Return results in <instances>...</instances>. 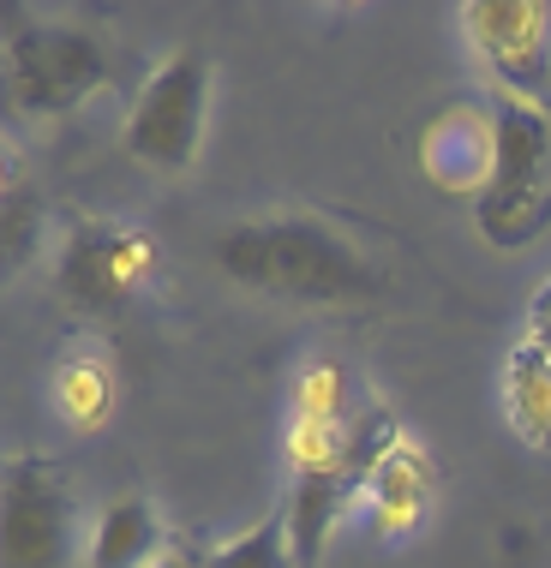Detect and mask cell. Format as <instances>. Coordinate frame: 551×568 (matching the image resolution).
<instances>
[{
  "instance_id": "cell-1",
  "label": "cell",
  "mask_w": 551,
  "mask_h": 568,
  "mask_svg": "<svg viewBox=\"0 0 551 568\" xmlns=\"http://www.w3.org/2000/svg\"><path fill=\"white\" fill-rule=\"evenodd\" d=\"M217 264L247 294L300 305H360L384 294V275L348 234L318 216H258L217 240Z\"/></svg>"
},
{
  "instance_id": "cell-2",
  "label": "cell",
  "mask_w": 551,
  "mask_h": 568,
  "mask_svg": "<svg viewBox=\"0 0 551 568\" xmlns=\"http://www.w3.org/2000/svg\"><path fill=\"white\" fill-rule=\"evenodd\" d=\"M492 174L473 197V227L498 252H528L551 227V120L533 102H492Z\"/></svg>"
},
{
  "instance_id": "cell-3",
  "label": "cell",
  "mask_w": 551,
  "mask_h": 568,
  "mask_svg": "<svg viewBox=\"0 0 551 568\" xmlns=\"http://www.w3.org/2000/svg\"><path fill=\"white\" fill-rule=\"evenodd\" d=\"M109 84V49L84 24L19 19L7 24V97L24 120H60Z\"/></svg>"
},
{
  "instance_id": "cell-4",
  "label": "cell",
  "mask_w": 551,
  "mask_h": 568,
  "mask_svg": "<svg viewBox=\"0 0 551 568\" xmlns=\"http://www.w3.org/2000/svg\"><path fill=\"white\" fill-rule=\"evenodd\" d=\"M162 252L144 227L132 222H102V216H84L72 222L67 245H60V264H54V287L72 312L84 317H120L132 312V300L150 287Z\"/></svg>"
},
{
  "instance_id": "cell-5",
  "label": "cell",
  "mask_w": 551,
  "mask_h": 568,
  "mask_svg": "<svg viewBox=\"0 0 551 568\" xmlns=\"http://www.w3.org/2000/svg\"><path fill=\"white\" fill-rule=\"evenodd\" d=\"M210 109V60L198 49H174L138 90L127 114V156L150 174H187L204 150Z\"/></svg>"
},
{
  "instance_id": "cell-6",
  "label": "cell",
  "mask_w": 551,
  "mask_h": 568,
  "mask_svg": "<svg viewBox=\"0 0 551 568\" xmlns=\"http://www.w3.org/2000/svg\"><path fill=\"white\" fill-rule=\"evenodd\" d=\"M468 49L480 54L498 97L540 102L551 97V7L545 0H468L462 7Z\"/></svg>"
},
{
  "instance_id": "cell-7",
  "label": "cell",
  "mask_w": 551,
  "mask_h": 568,
  "mask_svg": "<svg viewBox=\"0 0 551 568\" xmlns=\"http://www.w3.org/2000/svg\"><path fill=\"white\" fill-rule=\"evenodd\" d=\"M72 562V490L54 460L19 455L0 490V568H67Z\"/></svg>"
},
{
  "instance_id": "cell-8",
  "label": "cell",
  "mask_w": 551,
  "mask_h": 568,
  "mask_svg": "<svg viewBox=\"0 0 551 568\" xmlns=\"http://www.w3.org/2000/svg\"><path fill=\"white\" fill-rule=\"evenodd\" d=\"M492 150H498V132H492V114L480 109H443L420 138V168L432 174L438 192H473L480 197L485 174H492Z\"/></svg>"
},
{
  "instance_id": "cell-9",
  "label": "cell",
  "mask_w": 551,
  "mask_h": 568,
  "mask_svg": "<svg viewBox=\"0 0 551 568\" xmlns=\"http://www.w3.org/2000/svg\"><path fill=\"white\" fill-rule=\"evenodd\" d=\"M365 515H372V532H413L438 503V467L420 443H402L378 460V473L365 479Z\"/></svg>"
},
{
  "instance_id": "cell-10",
  "label": "cell",
  "mask_w": 551,
  "mask_h": 568,
  "mask_svg": "<svg viewBox=\"0 0 551 568\" xmlns=\"http://www.w3.org/2000/svg\"><path fill=\"white\" fill-rule=\"evenodd\" d=\"M348 497H360L354 473H305V479H294V497H288V515H282L294 568H318V557H324V545L335 532V515L348 509Z\"/></svg>"
},
{
  "instance_id": "cell-11",
  "label": "cell",
  "mask_w": 551,
  "mask_h": 568,
  "mask_svg": "<svg viewBox=\"0 0 551 568\" xmlns=\"http://www.w3.org/2000/svg\"><path fill=\"white\" fill-rule=\"evenodd\" d=\"M168 532L144 497H114L90 532V568H150L162 557Z\"/></svg>"
},
{
  "instance_id": "cell-12",
  "label": "cell",
  "mask_w": 551,
  "mask_h": 568,
  "mask_svg": "<svg viewBox=\"0 0 551 568\" xmlns=\"http://www.w3.org/2000/svg\"><path fill=\"white\" fill-rule=\"evenodd\" d=\"M503 413L528 449H551V353L545 347H510L503 359Z\"/></svg>"
},
{
  "instance_id": "cell-13",
  "label": "cell",
  "mask_w": 551,
  "mask_h": 568,
  "mask_svg": "<svg viewBox=\"0 0 551 568\" xmlns=\"http://www.w3.org/2000/svg\"><path fill=\"white\" fill-rule=\"evenodd\" d=\"M114 395H120V383L97 353H72V359L54 372V407H60V419L79 425V432H97V425L109 419Z\"/></svg>"
},
{
  "instance_id": "cell-14",
  "label": "cell",
  "mask_w": 551,
  "mask_h": 568,
  "mask_svg": "<svg viewBox=\"0 0 551 568\" xmlns=\"http://www.w3.org/2000/svg\"><path fill=\"white\" fill-rule=\"evenodd\" d=\"M348 449H354V425H312V419L288 425L294 479H305V473H348Z\"/></svg>"
},
{
  "instance_id": "cell-15",
  "label": "cell",
  "mask_w": 551,
  "mask_h": 568,
  "mask_svg": "<svg viewBox=\"0 0 551 568\" xmlns=\"http://www.w3.org/2000/svg\"><path fill=\"white\" fill-rule=\"evenodd\" d=\"M294 419L312 425H354L348 419V372L335 359H312L294 383Z\"/></svg>"
},
{
  "instance_id": "cell-16",
  "label": "cell",
  "mask_w": 551,
  "mask_h": 568,
  "mask_svg": "<svg viewBox=\"0 0 551 568\" xmlns=\"http://www.w3.org/2000/svg\"><path fill=\"white\" fill-rule=\"evenodd\" d=\"M210 568H294V550H288V520H258L240 539H228L222 550H210Z\"/></svg>"
},
{
  "instance_id": "cell-17",
  "label": "cell",
  "mask_w": 551,
  "mask_h": 568,
  "mask_svg": "<svg viewBox=\"0 0 551 568\" xmlns=\"http://www.w3.org/2000/svg\"><path fill=\"white\" fill-rule=\"evenodd\" d=\"M42 245V204L30 192H7V270L19 275L24 257H37Z\"/></svg>"
},
{
  "instance_id": "cell-18",
  "label": "cell",
  "mask_w": 551,
  "mask_h": 568,
  "mask_svg": "<svg viewBox=\"0 0 551 568\" xmlns=\"http://www.w3.org/2000/svg\"><path fill=\"white\" fill-rule=\"evenodd\" d=\"M528 342L551 353V282H545L540 294H533V305H528Z\"/></svg>"
},
{
  "instance_id": "cell-19",
  "label": "cell",
  "mask_w": 551,
  "mask_h": 568,
  "mask_svg": "<svg viewBox=\"0 0 551 568\" xmlns=\"http://www.w3.org/2000/svg\"><path fill=\"white\" fill-rule=\"evenodd\" d=\"M150 568H210V550H198L192 539H168L162 557L150 562Z\"/></svg>"
}]
</instances>
